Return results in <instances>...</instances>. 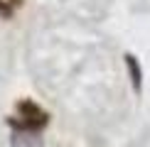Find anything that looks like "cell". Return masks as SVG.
Instances as JSON below:
<instances>
[{
	"label": "cell",
	"mask_w": 150,
	"mask_h": 147,
	"mask_svg": "<svg viewBox=\"0 0 150 147\" xmlns=\"http://www.w3.org/2000/svg\"><path fill=\"white\" fill-rule=\"evenodd\" d=\"M20 5H22V0H0V17H5V20L12 17Z\"/></svg>",
	"instance_id": "2"
},
{
	"label": "cell",
	"mask_w": 150,
	"mask_h": 147,
	"mask_svg": "<svg viewBox=\"0 0 150 147\" xmlns=\"http://www.w3.org/2000/svg\"><path fill=\"white\" fill-rule=\"evenodd\" d=\"M126 64L130 66V76H133V86H135V91L140 88V69H138V64H135V59L130 57V54H126Z\"/></svg>",
	"instance_id": "3"
},
{
	"label": "cell",
	"mask_w": 150,
	"mask_h": 147,
	"mask_svg": "<svg viewBox=\"0 0 150 147\" xmlns=\"http://www.w3.org/2000/svg\"><path fill=\"white\" fill-rule=\"evenodd\" d=\"M47 123H49V113L42 110L35 101H30V98H22L15 106V115L8 118V125L15 132H30V135L40 132L42 127H47Z\"/></svg>",
	"instance_id": "1"
}]
</instances>
